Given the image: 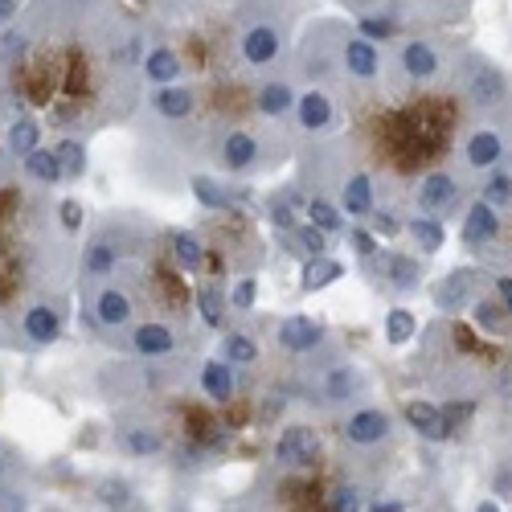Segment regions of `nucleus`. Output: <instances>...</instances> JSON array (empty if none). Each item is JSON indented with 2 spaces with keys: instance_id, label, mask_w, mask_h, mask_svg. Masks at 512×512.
Returning <instances> with one entry per match:
<instances>
[{
  "instance_id": "nucleus-30",
  "label": "nucleus",
  "mask_w": 512,
  "mask_h": 512,
  "mask_svg": "<svg viewBox=\"0 0 512 512\" xmlns=\"http://www.w3.org/2000/svg\"><path fill=\"white\" fill-rule=\"evenodd\" d=\"M406 230L414 234V242H418V250H422V254H439V250H443V242H447V226H443L439 218H426V213L410 218V226H406Z\"/></svg>"
},
{
  "instance_id": "nucleus-22",
  "label": "nucleus",
  "mask_w": 512,
  "mask_h": 512,
  "mask_svg": "<svg viewBox=\"0 0 512 512\" xmlns=\"http://www.w3.org/2000/svg\"><path fill=\"white\" fill-rule=\"evenodd\" d=\"M406 422L414 426L422 439H431V443H443L447 431H451L447 414H443L439 406H431V402H410V406H406Z\"/></svg>"
},
{
  "instance_id": "nucleus-18",
  "label": "nucleus",
  "mask_w": 512,
  "mask_h": 512,
  "mask_svg": "<svg viewBox=\"0 0 512 512\" xmlns=\"http://www.w3.org/2000/svg\"><path fill=\"white\" fill-rule=\"evenodd\" d=\"M275 336H279V349L287 353H312L324 345V324H316L312 316H287Z\"/></svg>"
},
{
  "instance_id": "nucleus-43",
  "label": "nucleus",
  "mask_w": 512,
  "mask_h": 512,
  "mask_svg": "<svg viewBox=\"0 0 512 512\" xmlns=\"http://www.w3.org/2000/svg\"><path fill=\"white\" fill-rule=\"evenodd\" d=\"M328 512H361V492L357 488H336L328 496Z\"/></svg>"
},
{
  "instance_id": "nucleus-3",
  "label": "nucleus",
  "mask_w": 512,
  "mask_h": 512,
  "mask_svg": "<svg viewBox=\"0 0 512 512\" xmlns=\"http://www.w3.org/2000/svg\"><path fill=\"white\" fill-rule=\"evenodd\" d=\"M455 78H459V91L467 99L476 115H484L488 123H504L512 115V78L480 50H472L463 41L459 62H455Z\"/></svg>"
},
{
  "instance_id": "nucleus-31",
  "label": "nucleus",
  "mask_w": 512,
  "mask_h": 512,
  "mask_svg": "<svg viewBox=\"0 0 512 512\" xmlns=\"http://www.w3.org/2000/svg\"><path fill=\"white\" fill-rule=\"evenodd\" d=\"M226 308H230V300L218 291V283L197 287V312H201V320H205L209 328H222V324H226Z\"/></svg>"
},
{
  "instance_id": "nucleus-38",
  "label": "nucleus",
  "mask_w": 512,
  "mask_h": 512,
  "mask_svg": "<svg viewBox=\"0 0 512 512\" xmlns=\"http://www.w3.org/2000/svg\"><path fill=\"white\" fill-rule=\"evenodd\" d=\"M414 328H418V320L406 308H394L386 316V340H390V345H406V340H414Z\"/></svg>"
},
{
  "instance_id": "nucleus-19",
  "label": "nucleus",
  "mask_w": 512,
  "mask_h": 512,
  "mask_svg": "<svg viewBox=\"0 0 512 512\" xmlns=\"http://www.w3.org/2000/svg\"><path fill=\"white\" fill-rule=\"evenodd\" d=\"M390 435V414L386 410H357L349 422H345V439L353 447H373Z\"/></svg>"
},
{
  "instance_id": "nucleus-49",
  "label": "nucleus",
  "mask_w": 512,
  "mask_h": 512,
  "mask_svg": "<svg viewBox=\"0 0 512 512\" xmlns=\"http://www.w3.org/2000/svg\"><path fill=\"white\" fill-rule=\"evenodd\" d=\"M480 512H496V504H492V500H484V504H480Z\"/></svg>"
},
{
  "instance_id": "nucleus-28",
  "label": "nucleus",
  "mask_w": 512,
  "mask_h": 512,
  "mask_svg": "<svg viewBox=\"0 0 512 512\" xmlns=\"http://www.w3.org/2000/svg\"><path fill=\"white\" fill-rule=\"evenodd\" d=\"M340 275H345V267H340L336 259H328V254H316V259H308L304 263V275H300V287L312 295V291H320V287H328V283H336Z\"/></svg>"
},
{
  "instance_id": "nucleus-8",
  "label": "nucleus",
  "mask_w": 512,
  "mask_h": 512,
  "mask_svg": "<svg viewBox=\"0 0 512 512\" xmlns=\"http://www.w3.org/2000/svg\"><path fill=\"white\" fill-rule=\"evenodd\" d=\"M295 123H300V132H308V136L332 132L336 127V95L328 87L300 91V99H295Z\"/></svg>"
},
{
  "instance_id": "nucleus-12",
  "label": "nucleus",
  "mask_w": 512,
  "mask_h": 512,
  "mask_svg": "<svg viewBox=\"0 0 512 512\" xmlns=\"http://www.w3.org/2000/svg\"><path fill=\"white\" fill-rule=\"evenodd\" d=\"M295 99H300V91H295V82L287 74H271V78H263L259 87H254V111H259L263 119L295 115Z\"/></svg>"
},
{
  "instance_id": "nucleus-45",
  "label": "nucleus",
  "mask_w": 512,
  "mask_h": 512,
  "mask_svg": "<svg viewBox=\"0 0 512 512\" xmlns=\"http://www.w3.org/2000/svg\"><path fill=\"white\" fill-rule=\"evenodd\" d=\"M21 9H25V0H0V33L21 17Z\"/></svg>"
},
{
  "instance_id": "nucleus-5",
  "label": "nucleus",
  "mask_w": 512,
  "mask_h": 512,
  "mask_svg": "<svg viewBox=\"0 0 512 512\" xmlns=\"http://www.w3.org/2000/svg\"><path fill=\"white\" fill-rule=\"evenodd\" d=\"M508 156V140H504V123H476L463 140V164L472 173H492L500 168V160Z\"/></svg>"
},
{
  "instance_id": "nucleus-34",
  "label": "nucleus",
  "mask_w": 512,
  "mask_h": 512,
  "mask_svg": "<svg viewBox=\"0 0 512 512\" xmlns=\"http://www.w3.org/2000/svg\"><path fill=\"white\" fill-rule=\"evenodd\" d=\"M480 201H488L492 209H512V173L508 168H492L484 189H480Z\"/></svg>"
},
{
  "instance_id": "nucleus-24",
  "label": "nucleus",
  "mask_w": 512,
  "mask_h": 512,
  "mask_svg": "<svg viewBox=\"0 0 512 512\" xmlns=\"http://www.w3.org/2000/svg\"><path fill=\"white\" fill-rule=\"evenodd\" d=\"M189 185H193V197H197L205 209H230V205L246 201V189H226L222 181H213V177H205V173H197Z\"/></svg>"
},
{
  "instance_id": "nucleus-13",
  "label": "nucleus",
  "mask_w": 512,
  "mask_h": 512,
  "mask_svg": "<svg viewBox=\"0 0 512 512\" xmlns=\"http://www.w3.org/2000/svg\"><path fill=\"white\" fill-rule=\"evenodd\" d=\"M500 234H504L500 209H492L488 201L467 205V213H463V246L467 250H488V246L500 242Z\"/></svg>"
},
{
  "instance_id": "nucleus-14",
  "label": "nucleus",
  "mask_w": 512,
  "mask_h": 512,
  "mask_svg": "<svg viewBox=\"0 0 512 512\" xmlns=\"http://www.w3.org/2000/svg\"><path fill=\"white\" fill-rule=\"evenodd\" d=\"M275 459L287 467H312L320 459V435L312 426H287L275 443Z\"/></svg>"
},
{
  "instance_id": "nucleus-17",
  "label": "nucleus",
  "mask_w": 512,
  "mask_h": 512,
  "mask_svg": "<svg viewBox=\"0 0 512 512\" xmlns=\"http://www.w3.org/2000/svg\"><path fill=\"white\" fill-rule=\"evenodd\" d=\"M377 209V189H373V177L365 168H353V173L340 181V213L345 218H369Z\"/></svg>"
},
{
  "instance_id": "nucleus-11",
  "label": "nucleus",
  "mask_w": 512,
  "mask_h": 512,
  "mask_svg": "<svg viewBox=\"0 0 512 512\" xmlns=\"http://www.w3.org/2000/svg\"><path fill=\"white\" fill-rule=\"evenodd\" d=\"M185 62L181 54L168 46V41L148 37V50H144V82L148 87H173V82H185Z\"/></svg>"
},
{
  "instance_id": "nucleus-47",
  "label": "nucleus",
  "mask_w": 512,
  "mask_h": 512,
  "mask_svg": "<svg viewBox=\"0 0 512 512\" xmlns=\"http://www.w3.org/2000/svg\"><path fill=\"white\" fill-rule=\"evenodd\" d=\"M492 287H496V295H500V304H504V308H508V316H512V279H508V275H500V279H496Z\"/></svg>"
},
{
  "instance_id": "nucleus-16",
  "label": "nucleus",
  "mask_w": 512,
  "mask_h": 512,
  "mask_svg": "<svg viewBox=\"0 0 512 512\" xmlns=\"http://www.w3.org/2000/svg\"><path fill=\"white\" fill-rule=\"evenodd\" d=\"M21 336L29 340V345H37V349L54 345V340L62 336V312L54 304H46V300L29 304L25 316H21Z\"/></svg>"
},
{
  "instance_id": "nucleus-48",
  "label": "nucleus",
  "mask_w": 512,
  "mask_h": 512,
  "mask_svg": "<svg viewBox=\"0 0 512 512\" xmlns=\"http://www.w3.org/2000/svg\"><path fill=\"white\" fill-rule=\"evenodd\" d=\"M373 512H406L402 504H373Z\"/></svg>"
},
{
  "instance_id": "nucleus-40",
  "label": "nucleus",
  "mask_w": 512,
  "mask_h": 512,
  "mask_svg": "<svg viewBox=\"0 0 512 512\" xmlns=\"http://www.w3.org/2000/svg\"><path fill=\"white\" fill-rule=\"evenodd\" d=\"M254 300H259V283H254V275L238 279V283H234V291H230V308H234V312H250V308H254Z\"/></svg>"
},
{
  "instance_id": "nucleus-23",
  "label": "nucleus",
  "mask_w": 512,
  "mask_h": 512,
  "mask_svg": "<svg viewBox=\"0 0 512 512\" xmlns=\"http://www.w3.org/2000/svg\"><path fill=\"white\" fill-rule=\"evenodd\" d=\"M377 263H381V271H386V279H390L398 291H414L418 279H422V263L410 259V254L386 250V254H377Z\"/></svg>"
},
{
  "instance_id": "nucleus-33",
  "label": "nucleus",
  "mask_w": 512,
  "mask_h": 512,
  "mask_svg": "<svg viewBox=\"0 0 512 512\" xmlns=\"http://www.w3.org/2000/svg\"><path fill=\"white\" fill-rule=\"evenodd\" d=\"M472 316H476V328H484L492 336H500V332L512 328V316H508V308L500 300H476L472 304Z\"/></svg>"
},
{
  "instance_id": "nucleus-9",
  "label": "nucleus",
  "mask_w": 512,
  "mask_h": 512,
  "mask_svg": "<svg viewBox=\"0 0 512 512\" xmlns=\"http://www.w3.org/2000/svg\"><path fill=\"white\" fill-rule=\"evenodd\" d=\"M201 107V91L189 87V82H173V87H152L148 95V111L164 123H185L193 119Z\"/></svg>"
},
{
  "instance_id": "nucleus-27",
  "label": "nucleus",
  "mask_w": 512,
  "mask_h": 512,
  "mask_svg": "<svg viewBox=\"0 0 512 512\" xmlns=\"http://www.w3.org/2000/svg\"><path fill=\"white\" fill-rule=\"evenodd\" d=\"M173 263L181 267V271H201L209 259H205V246L197 242V234H189V230H173Z\"/></svg>"
},
{
  "instance_id": "nucleus-37",
  "label": "nucleus",
  "mask_w": 512,
  "mask_h": 512,
  "mask_svg": "<svg viewBox=\"0 0 512 512\" xmlns=\"http://www.w3.org/2000/svg\"><path fill=\"white\" fill-rule=\"evenodd\" d=\"M287 234H291V246L300 250V254H308V259L324 254V246H328V234H324V230H316V226H300V222H295Z\"/></svg>"
},
{
  "instance_id": "nucleus-29",
  "label": "nucleus",
  "mask_w": 512,
  "mask_h": 512,
  "mask_svg": "<svg viewBox=\"0 0 512 512\" xmlns=\"http://www.w3.org/2000/svg\"><path fill=\"white\" fill-rule=\"evenodd\" d=\"M361 386H365V377H361L353 365H336V369L324 377V394H328L332 402L357 398V394H361Z\"/></svg>"
},
{
  "instance_id": "nucleus-46",
  "label": "nucleus",
  "mask_w": 512,
  "mask_h": 512,
  "mask_svg": "<svg viewBox=\"0 0 512 512\" xmlns=\"http://www.w3.org/2000/svg\"><path fill=\"white\" fill-rule=\"evenodd\" d=\"M349 238H353L357 254H373L377 250V234H369V230H349Z\"/></svg>"
},
{
  "instance_id": "nucleus-10",
  "label": "nucleus",
  "mask_w": 512,
  "mask_h": 512,
  "mask_svg": "<svg viewBox=\"0 0 512 512\" xmlns=\"http://www.w3.org/2000/svg\"><path fill=\"white\" fill-rule=\"evenodd\" d=\"M480 267H459L451 271L439 287H435V308L439 312H463V308H472L476 304V295H480Z\"/></svg>"
},
{
  "instance_id": "nucleus-44",
  "label": "nucleus",
  "mask_w": 512,
  "mask_h": 512,
  "mask_svg": "<svg viewBox=\"0 0 512 512\" xmlns=\"http://www.w3.org/2000/svg\"><path fill=\"white\" fill-rule=\"evenodd\" d=\"M58 213H62V230H66V234H78V230H82V205H78L74 197H66V201L58 205Z\"/></svg>"
},
{
  "instance_id": "nucleus-41",
  "label": "nucleus",
  "mask_w": 512,
  "mask_h": 512,
  "mask_svg": "<svg viewBox=\"0 0 512 512\" xmlns=\"http://www.w3.org/2000/svg\"><path fill=\"white\" fill-rule=\"evenodd\" d=\"M99 500L107 508H132V488H127L123 480H103L99 484Z\"/></svg>"
},
{
  "instance_id": "nucleus-36",
  "label": "nucleus",
  "mask_w": 512,
  "mask_h": 512,
  "mask_svg": "<svg viewBox=\"0 0 512 512\" xmlns=\"http://www.w3.org/2000/svg\"><path fill=\"white\" fill-rule=\"evenodd\" d=\"M308 222H312L316 230H324V234H336L340 226H345V213H340V205H332V201H324V197H312V201H308Z\"/></svg>"
},
{
  "instance_id": "nucleus-6",
  "label": "nucleus",
  "mask_w": 512,
  "mask_h": 512,
  "mask_svg": "<svg viewBox=\"0 0 512 512\" xmlns=\"http://www.w3.org/2000/svg\"><path fill=\"white\" fill-rule=\"evenodd\" d=\"M132 316H136L132 295H127L123 287H115V283L95 291L91 312L82 308V324H87V328H132Z\"/></svg>"
},
{
  "instance_id": "nucleus-20",
  "label": "nucleus",
  "mask_w": 512,
  "mask_h": 512,
  "mask_svg": "<svg viewBox=\"0 0 512 512\" xmlns=\"http://www.w3.org/2000/svg\"><path fill=\"white\" fill-rule=\"evenodd\" d=\"M119 259H123L119 242L111 234H99V238L87 242V254H82V275L87 279H107L119 267Z\"/></svg>"
},
{
  "instance_id": "nucleus-4",
  "label": "nucleus",
  "mask_w": 512,
  "mask_h": 512,
  "mask_svg": "<svg viewBox=\"0 0 512 512\" xmlns=\"http://www.w3.org/2000/svg\"><path fill=\"white\" fill-rule=\"evenodd\" d=\"M414 205H418V213H426V218L447 222L451 213H459V205H463L459 177L451 173V168H431L414 189Z\"/></svg>"
},
{
  "instance_id": "nucleus-25",
  "label": "nucleus",
  "mask_w": 512,
  "mask_h": 512,
  "mask_svg": "<svg viewBox=\"0 0 512 512\" xmlns=\"http://www.w3.org/2000/svg\"><path fill=\"white\" fill-rule=\"evenodd\" d=\"M201 394L213 402L234 398V365L230 361H205L201 365Z\"/></svg>"
},
{
  "instance_id": "nucleus-42",
  "label": "nucleus",
  "mask_w": 512,
  "mask_h": 512,
  "mask_svg": "<svg viewBox=\"0 0 512 512\" xmlns=\"http://www.w3.org/2000/svg\"><path fill=\"white\" fill-rule=\"evenodd\" d=\"M369 218H373V234H377V238H394V234H402V222H398V213H394V209H373Z\"/></svg>"
},
{
  "instance_id": "nucleus-7",
  "label": "nucleus",
  "mask_w": 512,
  "mask_h": 512,
  "mask_svg": "<svg viewBox=\"0 0 512 512\" xmlns=\"http://www.w3.org/2000/svg\"><path fill=\"white\" fill-rule=\"evenodd\" d=\"M218 164L226 173H254L263 164V136L250 127H230L218 140Z\"/></svg>"
},
{
  "instance_id": "nucleus-1",
  "label": "nucleus",
  "mask_w": 512,
  "mask_h": 512,
  "mask_svg": "<svg viewBox=\"0 0 512 512\" xmlns=\"http://www.w3.org/2000/svg\"><path fill=\"white\" fill-rule=\"evenodd\" d=\"M25 54L5 70L13 115L25 99L54 127H91L140 99L148 25L119 0H25Z\"/></svg>"
},
{
  "instance_id": "nucleus-26",
  "label": "nucleus",
  "mask_w": 512,
  "mask_h": 512,
  "mask_svg": "<svg viewBox=\"0 0 512 512\" xmlns=\"http://www.w3.org/2000/svg\"><path fill=\"white\" fill-rule=\"evenodd\" d=\"M21 168H25V177H33L37 185H58V181H66L62 160H58L54 148H37V152H29V156L21 160Z\"/></svg>"
},
{
  "instance_id": "nucleus-32",
  "label": "nucleus",
  "mask_w": 512,
  "mask_h": 512,
  "mask_svg": "<svg viewBox=\"0 0 512 512\" xmlns=\"http://www.w3.org/2000/svg\"><path fill=\"white\" fill-rule=\"evenodd\" d=\"M222 361L250 369L254 361H259V340H254V336H246V332H230V336L222 340Z\"/></svg>"
},
{
  "instance_id": "nucleus-2",
  "label": "nucleus",
  "mask_w": 512,
  "mask_h": 512,
  "mask_svg": "<svg viewBox=\"0 0 512 512\" xmlns=\"http://www.w3.org/2000/svg\"><path fill=\"white\" fill-rule=\"evenodd\" d=\"M390 54L357 25L340 17H316L300 29L295 41V74L308 78V87H373L386 74Z\"/></svg>"
},
{
  "instance_id": "nucleus-35",
  "label": "nucleus",
  "mask_w": 512,
  "mask_h": 512,
  "mask_svg": "<svg viewBox=\"0 0 512 512\" xmlns=\"http://www.w3.org/2000/svg\"><path fill=\"white\" fill-rule=\"evenodd\" d=\"M58 160H62V173H66V181H78V177H87V148H82V140H74V136H66V140H58Z\"/></svg>"
},
{
  "instance_id": "nucleus-21",
  "label": "nucleus",
  "mask_w": 512,
  "mask_h": 512,
  "mask_svg": "<svg viewBox=\"0 0 512 512\" xmlns=\"http://www.w3.org/2000/svg\"><path fill=\"white\" fill-rule=\"evenodd\" d=\"M41 123L33 119V115H13V123H9V132H5V148H9V156H17V160H25L29 152H37L41 148Z\"/></svg>"
},
{
  "instance_id": "nucleus-15",
  "label": "nucleus",
  "mask_w": 512,
  "mask_h": 512,
  "mask_svg": "<svg viewBox=\"0 0 512 512\" xmlns=\"http://www.w3.org/2000/svg\"><path fill=\"white\" fill-rule=\"evenodd\" d=\"M177 345H181V340H177L173 324H164V320H144V324L132 328V349H136L140 357H148V361L173 357Z\"/></svg>"
},
{
  "instance_id": "nucleus-39",
  "label": "nucleus",
  "mask_w": 512,
  "mask_h": 512,
  "mask_svg": "<svg viewBox=\"0 0 512 512\" xmlns=\"http://www.w3.org/2000/svg\"><path fill=\"white\" fill-rule=\"evenodd\" d=\"M123 447L132 451V455H156L164 443H160L156 431H148V426H127V431H123Z\"/></svg>"
}]
</instances>
